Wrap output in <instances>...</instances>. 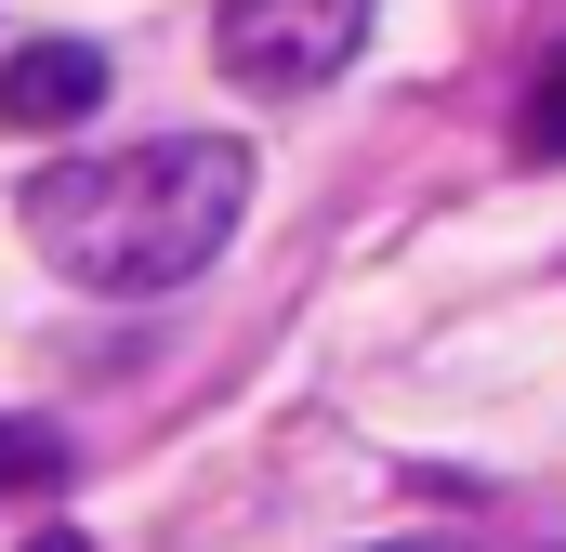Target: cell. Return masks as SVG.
<instances>
[{"label": "cell", "instance_id": "cell-5", "mask_svg": "<svg viewBox=\"0 0 566 552\" xmlns=\"http://www.w3.org/2000/svg\"><path fill=\"white\" fill-rule=\"evenodd\" d=\"M66 460H53V434H27V421H0V487H53Z\"/></svg>", "mask_w": 566, "mask_h": 552}, {"label": "cell", "instance_id": "cell-3", "mask_svg": "<svg viewBox=\"0 0 566 552\" xmlns=\"http://www.w3.org/2000/svg\"><path fill=\"white\" fill-rule=\"evenodd\" d=\"M106 106V53L93 40H27L0 66V132H80Z\"/></svg>", "mask_w": 566, "mask_h": 552}, {"label": "cell", "instance_id": "cell-1", "mask_svg": "<svg viewBox=\"0 0 566 552\" xmlns=\"http://www.w3.org/2000/svg\"><path fill=\"white\" fill-rule=\"evenodd\" d=\"M238 211H251V145L158 132V145H106V158H53L27 184V251L66 289L145 302V289H185L211 264L238 237Z\"/></svg>", "mask_w": 566, "mask_h": 552}, {"label": "cell", "instance_id": "cell-2", "mask_svg": "<svg viewBox=\"0 0 566 552\" xmlns=\"http://www.w3.org/2000/svg\"><path fill=\"white\" fill-rule=\"evenodd\" d=\"M369 13H382V0H224V13H211V53H224L238 93H329V79L356 66Z\"/></svg>", "mask_w": 566, "mask_h": 552}, {"label": "cell", "instance_id": "cell-7", "mask_svg": "<svg viewBox=\"0 0 566 552\" xmlns=\"http://www.w3.org/2000/svg\"><path fill=\"white\" fill-rule=\"evenodd\" d=\"M382 552H448V540H382Z\"/></svg>", "mask_w": 566, "mask_h": 552}, {"label": "cell", "instance_id": "cell-6", "mask_svg": "<svg viewBox=\"0 0 566 552\" xmlns=\"http://www.w3.org/2000/svg\"><path fill=\"white\" fill-rule=\"evenodd\" d=\"M27 552H80V527H40V540H27Z\"/></svg>", "mask_w": 566, "mask_h": 552}, {"label": "cell", "instance_id": "cell-4", "mask_svg": "<svg viewBox=\"0 0 566 552\" xmlns=\"http://www.w3.org/2000/svg\"><path fill=\"white\" fill-rule=\"evenodd\" d=\"M514 145H527V158H566V53L541 66V93H527V119H514Z\"/></svg>", "mask_w": 566, "mask_h": 552}]
</instances>
